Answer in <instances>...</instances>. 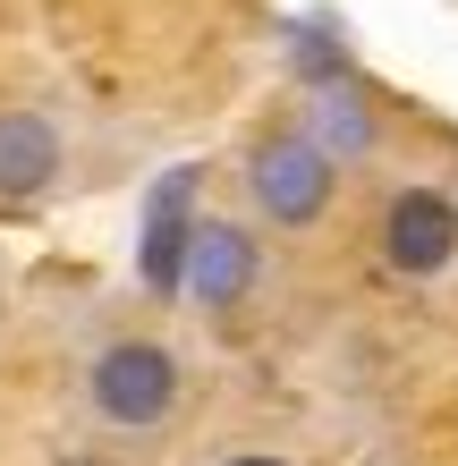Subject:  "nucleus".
Masks as SVG:
<instances>
[{"mask_svg":"<svg viewBox=\"0 0 458 466\" xmlns=\"http://www.w3.org/2000/svg\"><path fill=\"white\" fill-rule=\"evenodd\" d=\"M76 399H86L94 432H111V441H153V432H170L178 407H187V365H178V348L153 339V331H111L86 356V373H76Z\"/></svg>","mask_w":458,"mask_h":466,"instance_id":"nucleus-1","label":"nucleus"},{"mask_svg":"<svg viewBox=\"0 0 458 466\" xmlns=\"http://www.w3.org/2000/svg\"><path fill=\"white\" fill-rule=\"evenodd\" d=\"M247 204H255L263 229L306 238V229L331 221V204H340V161L322 153L298 119H280V127H263L247 145Z\"/></svg>","mask_w":458,"mask_h":466,"instance_id":"nucleus-2","label":"nucleus"},{"mask_svg":"<svg viewBox=\"0 0 458 466\" xmlns=\"http://www.w3.org/2000/svg\"><path fill=\"white\" fill-rule=\"evenodd\" d=\"M373 255H382L391 280L433 289L458 271V196L433 178H408L382 196V221H373Z\"/></svg>","mask_w":458,"mask_h":466,"instance_id":"nucleus-3","label":"nucleus"},{"mask_svg":"<svg viewBox=\"0 0 458 466\" xmlns=\"http://www.w3.org/2000/svg\"><path fill=\"white\" fill-rule=\"evenodd\" d=\"M255 289H263V238L247 221H229V212H204V221H196V246H187L178 297L204 322H238V314L255 306Z\"/></svg>","mask_w":458,"mask_h":466,"instance_id":"nucleus-4","label":"nucleus"},{"mask_svg":"<svg viewBox=\"0 0 458 466\" xmlns=\"http://www.w3.org/2000/svg\"><path fill=\"white\" fill-rule=\"evenodd\" d=\"M196 187H204V170H161L153 196H145V221H137V289L161 297V306L178 297L187 246H196V221H204V212H196Z\"/></svg>","mask_w":458,"mask_h":466,"instance_id":"nucleus-5","label":"nucleus"},{"mask_svg":"<svg viewBox=\"0 0 458 466\" xmlns=\"http://www.w3.org/2000/svg\"><path fill=\"white\" fill-rule=\"evenodd\" d=\"M68 178V127L35 102H0V212H35Z\"/></svg>","mask_w":458,"mask_h":466,"instance_id":"nucleus-6","label":"nucleus"},{"mask_svg":"<svg viewBox=\"0 0 458 466\" xmlns=\"http://www.w3.org/2000/svg\"><path fill=\"white\" fill-rule=\"evenodd\" d=\"M298 127L340 161V170H357V161L382 153V102H373V86H365L357 68H340V76H322V86H306Z\"/></svg>","mask_w":458,"mask_h":466,"instance_id":"nucleus-7","label":"nucleus"},{"mask_svg":"<svg viewBox=\"0 0 458 466\" xmlns=\"http://www.w3.org/2000/svg\"><path fill=\"white\" fill-rule=\"evenodd\" d=\"M221 466H289V458H280V450H229Z\"/></svg>","mask_w":458,"mask_h":466,"instance_id":"nucleus-8","label":"nucleus"},{"mask_svg":"<svg viewBox=\"0 0 458 466\" xmlns=\"http://www.w3.org/2000/svg\"><path fill=\"white\" fill-rule=\"evenodd\" d=\"M51 466H119L111 450H68V458H51Z\"/></svg>","mask_w":458,"mask_h":466,"instance_id":"nucleus-9","label":"nucleus"}]
</instances>
